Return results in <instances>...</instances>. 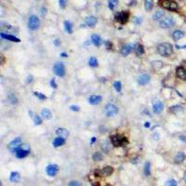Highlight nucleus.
Instances as JSON below:
<instances>
[{"label": "nucleus", "mask_w": 186, "mask_h": 186, "mask_svg": "<svg viewBox=\"0 0 186 186\" xmlns=\"http://www.w3.org/2000/svg\"><path fill=\"white\" fill-rule=\"evenodd\" d=\"M41 116H42L43 118H44V119L49 120V119L52 118V113L50 112V110L44 108V109L41 110Z\"/></svg>", "instance_id": "20"}, {"label": "nucleus", "mask_w": 186, "mask_h": 186, "mask_svg": "<svg viewBox=\"0 0 186 186\" xmlns=\"http://www.w3.org/2000/svg\"><path fill=\"white\" fill-rule=\"evenodd\" d=\"M104 45H105V47H106V49H112V47H113V44L111 43L110 41H105L104 42Z\"/></svg>", "instance_id": "43"}, {"label": "nucleus", "mask_w": 186, "mask_h": 186, "mask_svg": "<svg viewBox=\"0 0 186 186\" xmlns=\"http://www.w3.org/2000/svg\"><path fill=\"white\" fill-rule=\"evenodd\" d=\"M165 18V12L164 11H161V10H158L153 15V19L154 21H161Z\"/></svg>", "instance_id": "28"}, {"label": "nucleus", "mask_w": 186, "mask_h": 186, "mask_svg": "<svg viewBox=\"0 0 186 186\" xmlns=\"http://www.w3.org/2000/svg\"><path fill=\"white\" fill-rule=\"evenodd\" d=\"M64 29L68 34H72L73 33V26H72V23L68 21H65L64 22Z\"/></svg>", "instance_id": "32"}, {"label": "nucleus", "mask_w": 186, "mask_h": 186, "mask_svg": "<svg viewBox=\"0 0 186 186\" xmlns=\"http://www.w3.org/2000/svg\"><path fill=\"white\" fill-rule=\"evenodd\" d=\"M0 37H1V38L5 39V40H7V41L17 42V43L21 42V39H20V38L14 37V35H12V34H7L6 33H3V32H2L1 34H0Z\"/></svg>", "instance_id": "13"}, {"label": "nucleus", "mask_w": 186, "mask_h": 186, "mask_svg": "<svg viewBox=\"0 0 186 186\" xmlns=\"http://www.w3.org/2000/svg\"><path fill=\"white\" fill-rule=\"evenodd\" d=\"M161 6L163 7L164 9L171 10V11H176L179 9L178 4L175 1H173V0H164V1L162 2Z\"/></svg>", "instance_id": "5"}, {"label": "nucleus", "mask_w": 186, "mask_h": 186, "mask_svg": "<svg viewBox=\"0 0 186 186\" xmlns=\"http://www.w3.org/2000/svg\"><path fill=\"white\" fill-rule=\"evenodd\" d=\"M132 50H133V47L129 44H126V45H124L123 47H122L121 54L123 55V56H128V55H129L132 52Z\"/></svg>", "instance_id": "17"}, {"label": "nucleus", "mask_w": 186, "mask_h": 186, "mask_svg": "<svg viewBox=\"0 0 186 186\" xmlns=\"http://www.w3.org/2000/svg\"><path fill=\"white\" fill-rule=\"evenodd\" d=\"M53 72L56 76L62 77L65 76V67L62 62H56L53 66Z\"/></svg>", "instance_id": "6"}, {"label": "nucleus", "mask_w": 186, "mask_h": 186, "mask_svg": "<svg viewBox=\"0 0 186 186\" xmlns=\"http://www.w3.org/2000/svg\"><path fill=\"white\" fill-rule=\"evenodd\" d=\"M91 42H92V44L94 46H96V47H100L101 45V43H102V40H101V37H100L99 34H94L91 35Z\"/></svg>", "instance_id": "18"}, {"label": "nucleus", "mask_w": 186, "mask_h": 186, "mask_svg": "<svg viewBox=\"0 0 186 186\" xmlns=\"http://www.w3.org/2000/svg\"><path fill=\"white\" fill-rule=\"evenodd\" d=\"M185 160V154L183 152H179L174 157V161L176 164H181Z\"/></svg>", "instance_id": "19"}, {"label": "nucleus", "mask_w": 186, "mask_h": 186, "mask_svg": "<svg viewBox=\"0 0 186 186\" xmlns=\"http://www.w3.org/2000/svg\"><path fill=\"white\" fill-rule=\"evenodd\" d=\"M50 85H51V87H53L54 89H56V88H57L56 81H55V79H54V78H52V80L50 81Z\"/></svg>", "instance_id": "45"}, {"label": "nucleus", "mask_w": 186, "mask_h": 186, "mask_svg": "<svg viewBox=\"0 0 186 186\" xmlns=\"http://www.w3.org/2000/svg\"><path fill=\"white\" fill-rule=\"evenodd\" d=\"M153 7H154L153 0H145V1H144V7H145L146 10H147V11L152 10Z\"/></svg>", "instance_id": "33"}, {"label": "nucleus", "mask_w": 186, "mask_h": 186, "mask_svg": "<svg viewBox=\"0 0 186 186\" xmlns=\"http://www.w3.org/2000/svg\"><path fill=\"white\" fill-rule=\"evenodd\" d=\"M157 52L163 57H169L173 53V47L169 43H161L157 47Z\"/></svg>", "instance_id": "1"}, {"label": "nucleus", "mask_w": 186, "mask_h": 186, "mask_svg": "<svg viewBox=\"0 0 186 186\" xmlns=\"http://www.w3.org/2000/svg\"><path fill=\"white\" fill-rule=\"evenodd\" d=\"M142 22V20L141 18H135L134 19V23H136V24H140V23H141Z\"/></svg>", "instance_id": "46"}, {"label": "nucleus", "mask_w": 186, "mask_h": 186, "mask_svg": "<svg viewBox=\"0 0 186 186\" xmlns=\"http://www.w3.org/2000/svg\"><path fill=\"white\" fill-rule=\"evenodd\" d=\"M119 108L117 107L116 105H114L113 103H108L106 104L105 108H104V114L107 117H112L114 116L116 114H117Z\"/></svg>", "instance_id": "2"}, {"label": "nucleus", "mask_w": 186, "mask_h": 186, "mask_svg": "<svg viewBox=\"0 0 186 186\" xmlns=\"http://www.w3.org/2000/svg\"><path fill=\"white\" fill-rule=\"evenodd\" d=\"M183 37H184V33H183V31H181V30H176V31H174L173 34H172V38H173L175 41L180 40V39H181Z\"/></svg>", "instance_id": "26"}, {"label": "nucleus", "mask_w": 186, "mask_h": 186, "mask_svg": "<svg viewBox=\"0 0 186 186\" xmlns=\"http://www.w3.org/2000/svg\"><path fill=\"white\" fill-rule=\"evenodd\" d=\"M129 12H126V11L123 10L121 11V12H118L116 15V21L122 23V24H125V23L128 22L129 21Z\"/></svg>", "instance_id": "7"}, {"label": "nucleus", "mask_w": 186, "mask_h": 186, "mask_svg": "<svg viewBox=\"0 0 186 186\" xmlns=\"http://www.w3.org/2000/svg\"><path fill=\"white\" fill-rule=\"evenodd\" d=\"M101 101H102V98L100 96V95H92V96H90L89 99V102L92 105L100 104Z\"/></svg>", "instance_id": "15"}, {"label": "nucleus", "mask_w": 186, "mask_h": 186, "mask_svg": "<svg viewBox=\"0 0 186 186\" xmlns=\"http://www.w3.org/2000/svg\"><path fill=\"white\" fill-rule=\"evenodd\" d=\"M152 67H153V69L157 71L163 67V62H162L161 61H154V62H152Z\"/></svg>", "instance_id": "31"}, {"label": "nucleus", "mask_w": 186, "mask_h": 186, "mask_svg": "<svg viewBox=\"0 0 186 186\" xmlns=\"http://www.w3.org/2000/svg\"><path fill=\"white\" fill-rule=\"evenodd\" d=\"M183 180H184V181L186 183V172H184V175H183Z\"/></svg>", "instance_id": "52"}, {"label": "nucleus", "mask_w": 186, "mask_h": 186, "mask_svg": "<svg viewBox=\"0 0 186 186\" xmlns=\"http://www.w3.org/2000/svg\"><path fill=\"white\" fill-rule=\"evenodd\" d=\"M183 107L181 105H174V106H171V107L169 108V112L177 114L181 112H183Z\"/></svg>", "instance_id": "29"}, {"label": "nucleus", "mask_w": 186, "mask_h": 186, "mask_svg": "<svg viewBox=\"0 0 186 186\" xmlns=\"http://www.w3.org/2000/svg\"><path fill=\"white\" fill-rule=\"evenodd\" d=\"M65 143V139L64 138H62V137H57V138H55L54 141H53V146L54 147H60V146H62L63 144Z\"/></svg>", "instance_id": "22"}, {"label": "nucleus", "mask_w": 186, "mask_h": 186, "mask_svg": "<svg viewBox=\"0 0 186 186\" xmlns=\"http://www.w3.org/2000/svg\"><path fill=\"white\" fill-rule=\"evenodd\" d=\"M34 125H41L42 124V119H41V117L39 116H35L34 117Z\"/></svg>", "instance_id": "40"}, {"label": "nucleus", "mask_w": 186, "mask_h": 186, "mask_svg": "<svg viewBox=\"0 0 186 186\" xmlns=\"http://www.w3.org/2000/svg\"><path fill=\"white\" fill-rule=\"evenodd\" d=\"M70 109L72 110V111H79L80 109H79L78 106L76 105H72V106H70Z\"/></svg>", "instance_id": "47"}, {"label": "nucleus", "mask_w": 186, "mask_h": 186, "mask_svg": "<svg viewBox=\"0 0 186 186\" xmlns=\"http://www.w3.org/2000/svg\"><path fill=\"white\" fill-rule=\"evenodd\" d=\"M32 81V76H28V80H27V82H31Z\"/></svg>", "instance_id": "51"}, {"label": "nucleus", "mask_w": 186, "mask_h": 186, "mask_svg": "<svg viewBox=\"0 0 186 186\" xmlns=\"http://www.w3.org/2000/svg\"><path fill=\"white\" fill-rule=\"evenodd\" d=\"M62 57H67V54H65V53H62Z\"/></svg>", "instance_id": "54"}, {"label": "nucleus", "mask_w": 186, "mask_h": 186, "mask_svg": "<svg viewBox=\"0 0 186 186\" xmlns=\"http://www.w3.org/2000/svg\"><path fill=\"white\" fill-rule=\"evenodd\" d=\"M66 4H67V0H59V6L62 7V9L63 7H65Z\"/></svg>", "instance_id": "42"}, {"label": "nucleus", "mask_w": 186, "mask_h": 186, "mask_svg": "<svg viewBox=\"0 0 186 186\" xmlns=\"http://www.w3.org/2000/svg\"><path fill=\"white\" fill-rule=\"evenodd\" d=\"M164 109V104L163 102L159 100H156L153 102V111L155 114H160Z\"/></svg>", "instance_id": "11"}, {"label": "nucleus", "mask_w": 186, "mask_h": 186, "mask_svg": "<svg viewBox=\"0 0 186 186\" xmlns=\"http://www.w3.org/2000/svg\"><path fill=\"white\" fill-rule=\"evenodd\" d=\"M69 186H81V183L77 181H72L69 183Z\"/></svg>", "instance_id": "41"}, {"label": "nucleus", "mask_w": 186, "mask_h": 186, "mask_svg": "<svg viewBox=\"0 0 186 186\" xmlns=\"http://www.w3.org/2000/svg\"><path fill=\"white\" fill-rule=\"evenodd\" d=\"M165 186H178V183L175 180H168L167 183H165Z\"/></svg>", "instance_id": "38"}, {"label": "nucleus", "mask_w": 186, "mask_h": 186, "mask_svg": "<svg viewBox=\"0 0 186 186\" xmlns=\"http://www.w3.org/2000/svg\"><path fill=\"white\" fill-rule=\"evenodd\" d=\"M174 19L171 17H165L163 20H161L159 22V25L161 28H169V27H172L174 25Z\"/></svg>", "instance_id": "9"}, {"label": "nucleus", "mask_w": 186, "mask_h": 186, "mask_svg": "<svg viewBox=\"0 0 186 186\" xmlns=\"http://www.w3.org/2000/svg\"><path fill=\"white\" fill-rule=\"evenodd\" d=\"M41 15L43 16V17L47 15V9H46L45 7H41Z\"/></svg>", "instance_id": "44"}, {"label": "nucleus", "mask_w": 186, "mask_h": 186, "mask_svg": "<svg viewBox=\"0 0 186 186\" xmlns=\"http://www.w3.org/2000/svg\"><path fill=\"white\" fill-rule=\"evenodd\" d=\"M39 26H40V20L37 18V16H35V15L30 16L29 20H28L29 29L32 31H35L39 28Z\"/></svg>", "instance_id": "3"}, {"label": "nucleus", "mask_w": 186, "mask_h": 186, "mask_svg": "<svg viewBox=\"0 0 186 186\" xmlns=\"http://www.w3.org/2000/svg\"><path fill=\"white\" fill-rule=\"evenodd\" d=\"M54 44L56 45V46H58V45H60V44H61V42L59 41V40H55V41H54Z\"/></svg>", "instance_id": "50"}, {"label": "nucleus", "mask_w": 186, "mask_h": 186, "mask_svg": "<svg viewBox=\"0 0 186 186\" xmlns=\"http://www.w3.org/2000/svg\"><path fill=\"white\" fill-rule=\"evenodd\" d=\"M144 126H145V128H149V126H150V122H145Z\"/></svg>", "instance_id": "49"}, {"label": "nucleus", "mask_w": 186, "mask_h": 186, "mask_svg": "<svg viewBox=\"0 0 186 186\" xmlns=\"http://www.w3.org/2000/svg\"><path fill=\"white\" fill-rule=\"evenodd\" d=\"M119 0H108V7L111 10H114V7L117 6Z\"/></svg>", "instance_id": "34"}, {"label": "nucleus", "mask_w": 186, "mask_h": 186, "mask_svg": "<svg viewBox=\"0 0 186 186\" xmlns=\"http://www.w3.org/2000/svg\"><path fill=\"white\" fill-rule=\"evenodd\" d=\"M180 140L183 141H186V137H185V136H181V137H180Z\"/></svg>", "instance_id": "48"}, {"label": "nucleus", "mask_w": 186, "mask_h": 186, "mask_svg": "<svg viewBox=\"0 0 186 186\" xmlns=\"http://www.w3.org/2000/svg\"><path fill=\"white\" fill-rule=\"evenodd\" d=\"M114 172V168L110 166H107V167H104L103 168L101 169V175L102 176H109Z\"/></svg>", "instance_id": "27"}, {"label": "nucleus", "mask_w": 186, "mask_h": 186, "mask_svg": "<svg viewBox=\"0 0 186 186\" xmlns=\"http://www.w3.org/2000/svg\"><path fill=\"white\" fill-rule=\"evenodd\" d=\"M150 80H151V77H150L149 74H141L139 78H138V83L141 86H145L150 82Z\"/></svg>", "instance_id": "12"}, {"label": "nucleus", "mask_w": 186, "mask_h": 186, "mask_svg": "<svg viewBox=\"0 0 186 186\" xmlns=\"http://www.w3.org/2000/svg\"><path fill=\"white\" fill-rule=\"evenodd\" d=\"M22 145V141L21 138L18 137V138H15V139L12 141L9 142V150L12 153H15L16 150H18Z\"/></svg>", "instance_id": "8"}, {"label": "nucleus", "mask_w": 186, "mask_h": 186, "mask_svg": "<svg viewBox=\"0 0 186 186\" xmlns=\"http://www.w3.org/2000/svg\"><path fill=\"white\" fill-rule=\"evenodd\" d=\"M111 142L114 147H119V146L126 144L128 141L125 137H122L120 135H113L111 136Z\"/></svg>", "instance_id": "4"}, {"label": "nucleus", "mask_w": 186, "mask_h": 186, "mask_svg": "<svg viewBox=\"0 0 186 186\" xmlns=\"http://www.w3.org/2000/svg\"><path fill=\"white\" fill-rule=\"evenodd\" d=\"M56 134L59 137H62V138H67L69 136V131L65 129H62V128H59L56 129Z\"/></svg>", "instance_id": "25"}, {"label": "nucleus", "mask_w": 186, "mask_h": 186, "mask_svg": "<svg viewBox=\"0 0 186 186\" xmlns=\"http://www.w3.org/2000/svg\"><path fill=\"white\" fill-rule=\"evenodd\" d=\"M89 66H91V67H97L98 66V60L95 57H91V58H89Z\"/></svg>", "instance_id": "35"}, {"label": "nucleus", "mask_w": 186, "mask_h": 186, "mask_svg": "<svg viewBox=\"0 0 186 186\" xmlns=\"http://www.w3.org/2000/svg\"><path fill=\"white\" fill-rule=\"evenodd\" d=\"M143 172H144V175L147 177L151 175V164H150V162H146L144 164Z\"/></svg>", "instance_id": "30"}, {"label": "nucleus", "mask_w": 186, "mask_h": 186, "mask_svg": "<svg viewBox=\"0 0 186 186\" xmlns=\"http://www.w3.org/2000/svg\"><path fill=\"white\" fill-rule=\"evenodd\" d=\"M102 159V156L101 153H95L93 155V160L94 161H101Z\"/></svg>", "instance_id": "39"}, {"label": "nucleus", "mask_w": 186, "mask_h": 186, "mask_svg": "<svg viewBox=\"0 0 186 186\" xmlns=\"http://www.w3.org/2000/svg\"><path fill=\"white\" fill-rule=\"evenodd\" d=\"M134 51L138 57H141L142 54L144 53V49H143V46L141 44H136L134 46Z\"/></svg>", "instance_id": "24"}, {"label": "nucleus", "mask_w": 186, "mask_h": 186, "mask_svg": "<svg viewBox=\"0 0 186 186\" xmlns=\"http://www.w3.org/2000/svg\"><path fill=\"white\" fill-rule=\"evenodd\" d=\"M96 141V139H95V137H92V140H91V143H93V142Z\"/></svg>", "instance_id": "53"}, {"label": "nucleus", "mask_w": 186, "mask_h": 186, "mask_svg": "<svg viewBox=\"0 0 186 186\" xmlns=\"http://www.w3.org/2000/svg\"><path fill=\"white\" fill-rule=\"evenodd\" d=\"M58 171H59V168H58V166L55 164L49 165L46 168V172L49 177H55L57 175Z\"/></svg>", "instance_id": "10"}, {"label": "nucleus", "mask_w": 186, "mask_h": 186, "mask_svg": "<svg viewBox=\"0 0 186 186\" xmlns=\"http://www.w3.org/2000/svg\"><path fill=\"white\" fill-rule=\"evenodd\" d=\"M30 154L29 150H25V149H22V147H20L18 150H16L15 152V155L18 158H24L26 157Z\"/></svg>", "instance_id": "14"}, {"label": "nucleus", "mask_w": 186, "mask_h": 186, "mask_svg": "<svg viewBox=\"0 0 186 186\" xmlns=\"http://www.w3.org/2000/svg\"><path fill=\"white\" fill-rule=\"evenodd\" d=\"M20 180H21V175L20 173L17 171H13L10 173V176H9V181L11 183H19Z\"/></svg>", "instance_id": "21"}, {"label": "nucleus", "mask_w": 186, "mask_h": 186, "mask_svg": "<svg viewBox=\"0 0 186 186\" xmlns=\"http://www.w3.org/2000/svg\"><path fill=\"white\" fill-rule=\"evenodd\" d=\"M34 96H35V97H37L40 101L46 100V99H47V96H46V95L42 94V93H40V92H34Z\"/></svg>", "instance_id": "37"}, {"label": "nucleus", "mask_w": 186, "mask_h": 186, "mask_svg": "<svg viewBox=\"0 0 186 186\" xmlns=\"http://www.w3.org/2000/svg\"><path fill=\"white\" fill-rule=\"evenodd\" d=\"M97 22H98V20L96 17H94V16H89V17L86 19L87 25L89 26V27H94L95 25H96Z\"/></svg>", "instance_id": "23"}, {"label": "nucleus", "mask_w": 186, "mask_h": 186, "mask_svg": "<svg viewBox=\"0 0 186 186\" xmlns=\"http://www.w3.org/2000/svg\"><path fill=\"white\" fill-rule=\"evenodd\" d=\"M176 74L180 79H181V80L186 81V70L183 67H178L176 70Z\"/></svg>", "instance_id": "16"}, {"label": "nucleus", "mask_w": 186, "mask_h": 186, "mask_svg": "<svg viewBox=\"0 0 186 186\" xmlns=\"http://www.w3.org/2000/svg\"><path fill=\"white\" fill-rule=\"evenodd\" d=\"M114 88L116 90V92H120L122 89V84L120 81H116L114 83Z\"/></svg>", "instance_id": "36"}]
</instances>
